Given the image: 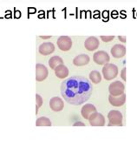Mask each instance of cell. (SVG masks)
Here are the masks:
<instances>
[{
	"instance_id": "obj_1",
	"label": "cell",
	"mask_w": 137,
	"mask_h": 155,
	"mask_svg": "<svg viewBox=\"0 0 137 155\" xmlns=\"http://www.w3.org/2000/svg\"><path fill=\"white\" fill-rule=\"evenodd\" d=\"M60 90L62 98L68 104L80 106L91 97L93 87L88 78L82 76H73L62 82Z\"/></svg>"
},
{
	"instance_id": "obj_2",
	"label": "cell",
	"mask_w": 137,
	"mask_h": 155,
	"mask_svg": "<svg viewBox=\"0 0 137 155\" xmlns=\"http://www.w3.org/2000/svg\"><path fill=\"white\" fill-rule=\"evenodd\" d=\"M102 71H103V78H105L106 80L109 81V80H112L117 77L118 67L114 64L108 63L103 66Z\"/></svg>"
},
{
	"instance_id": "obj_3",
	"label": "cell",
	"mask_w": 137,
	"mask_h": 155,
	"mask_svg": "<svg viewBox=\"0 0 137 155\" xmlns=\"http://www.w3.org/2000/svg\"><path fill=\"white\" fill-rule=\"evenodd\" d=\"M108 119L110 120L109 127H123V114L116 110H111L108 113Z\"/></svg>"
},
{
	"instance_id": "obj_4",
	"label": "cell",
	"mask_w": 137,
	"mask_h": 155,
	"mask_svg": "<svg viewBox=\"0 0 137 155\" xmlns=\"http://www.w3.org/2000/svg\"><path fill=\"white\" fill-rule=\"evenodd\" d=\"M124 90H125V85L121 81H115V82L111 83L109 86L110 95L113 96V97L121 96L122 94L124 93Z\"/></svg>"
},
{
	"instance_id": "obj_5",
	"label": "cell",
	"mask_w": 137,
	"mask_h": 155,
	"mask_svg": "<svg viewBox=\"0 0 137 155\" xmlns=\"http://www.w3.org/2000/svg\"><path fill=\"white\" fill-rule=\"evenodd\" d=\"M93 59H94V62L96 63L99 65H105L106 64H108L110 62V55L104 51H96V53H94L93 55Z\"/></svg>"
},
{
	"instance_id": "obj_6",
	"label": "cell",
	"mask_w": 137,
	"mask_h": 155,
	"mask_svg": "<svg viewBox=\"0 0 137 155\" xmlns=\"http://www.w3.org/2000/svg\"><path fill=\"white\" fill-rule=\"evenodd\" d=\"M49 75V71L43 64H37L36 65V79L38 82H42L46 79Z\"/></svg>"
},
{
	"instance_id": "obj_7",
	"label": "cell",
	"mask_w": 137,
	"mask_h": 155,
	"mask_svg": "<svg viewBox=\"0 0 137 155\" xmlns=\"http://www.w3.org/2000/svg\"><path fill=\"white\" fill-rule=\"evenodd\" d=\"M57 45L62 51H68L72 46V40L68 36H62L57 39Z\"/></svg>"
},
{
	"instance_id": "obj_8",
	"label": "cell",
	"mask_w": 137,
	"mask_h": 155,
	"mask_svg": "<svg viewBox=\"0 0 137 155\" xmlns=\"http://www.w3.org/2000/svg\"><path fill=\"white\" fill-rule=\"evenodd\" d=\"M89 121L92 127H103L105 125V119L102 113H93L89 117Z\"/></svg>"
},
{
	"instance_id": "obj_9",
	"label": "cell",
	"mask_w": 137,
	"mask_h": 155,
	"mask_svg": "<svg viewBox=\"0 0 137 155\" xmlns=\"http://www.w3.org/2000/svg\"><path fill=\"white\" fill-rule=\"evenodd\" d=\"M38 51L42 55H49L55 51V45L51 42H45L41 44V45L38 47Z\"/></svg>"
},
{
	"instance_id": "obj_10",
	"label": "cell",
	"mask_w": 137,
	"mask_h": 155,
	"mask_svg": "<svg viewBox=\"0 0 137 155\" xmlns=\"http://www.w3.org/2000/svg\"><path fill=\"white\" fill-rule=\"evenodd\" d=\"M49 106L54 112H61L64 107V103L61 98L53 97L49 101Z\"/></svg>"
},
{
	"instance_id": "obj_11",
	"label": "cell",
	"mask_w": 137,
	"mask_h": 155,
	"mask_svg": "<svg viewBox=\"0 0 137 155\" xmlns=\"http://www.w3.org/2000/svg\"><path fill=\"white\" fill-rule=\"evenodd\" d=\"M126 54V47L123 45H115L111 48V55L115 58H123Z\"/></svg>"
},
{
	"instance_id": "obj_12",
	"label": "cell",
	"mask_w": 137,
	"mask_h": 155,
	"mask_svg": "<svg viewBox=\"0 0 137 155\" xmlns=\"http://www.w3.org/2000/svg\"><path fill=\"white\" fill-rule=\"evenodd\" d=\"M99 40L96 37H89L88 38L85 42H84V46L86 50H88L89 51H96L99 47Z\"/></svg>"
},
{
	"instance_id": "obj_13",
	"label": "cell",
	"mask_w": 137,
	"mask_h": 155,
	"mask_svg": "<svg viewBox=\"0 0 137 155\" xmlns=\"http://www.w3.org/2000/svg\"><path fill=\"white\" fill-rule=\"evenodd\" d=\"M95 113H97L96 108V106L92 104H86L85 106H82V110H81V114L85 120H89V117Z\"/></svg>"
},
{
	"instance_id": "obj_14",
	"label": "cell",
	"mask_w": 137,
	"mask_h": 155,
	"mask_svg": "<svg viewBox=\"0 0 137 155\" xmlns=\"http://www.w3.org/2000/svg\"><path fill=\"white\" fill-rule=\"evenodd\" d=\"M109 101H110V105L116 107H120L123 106L126 102V94L123 93L121 96H117V97H113L110 95L109 96Z\"/></svg>"
},
{
	"instance_id": "obj_15",
	"label": "cell",
	"mask_w": 137,
	"mask_h": 155,
	"mask_svg": "<svg viewBox=\"0 0 137 155\" xmlns=\"http://www.w3.org/2000/svg\"><path fill=\"white\" fill-rule=\"evenodd\" d=\"M90 61V58L87 54H81L76 56L73 59V64L75 66H83L88 64Z\"/></svg>"
},
{
	"instance_id": "obj_16",
	"label": "cell",
	"mask_w": 137,
	"mask_h": 155,
	"mask_svg": "<svg viewBox=\"0 0 137 155\" xmlns=\"http://www.w3.org/2000/svg\"><path fill=\"white\" fill-rule=\"evenodd\" d=\"M68 72L69 71L67 68V66H65L64 64H61L59 66H57L55 69V74L58 78H66L68 76Z\"/></svg>"
},
{
	"instance_id": "obj_17",
	"label": "cell",
	"mask_w": 137,
	"mask_h": 155,
	"mask_svg": "<svg viewBox=\"0 0 137 155\" xmlns=\"http://www.w3.org/2000/svg\"><path fill=\"white\" fill-rule=\"evenodd\" d=\"M61 64H63V60L61 57L59 56H53L51 57L49 60V65L51 69L55 70L56 68Z\"/></svg>"
},
{
	"instance_id": "obj_18",
	"label": "cell",
	"mask_w": 137,
	"mask_h": 155,
	"mask_svg": "<svg viewBox=\"0 0 137 155\" xmlns=\"http://www.w3.org/2000/svg\"><path fill=\"white\" fill-rule=\"evenodd\" d=\"M89 79L92 83L94 84H98L102 81V76L98 71H92L89 73Z\"/></svg>"
},
{
	"instance_id": "obj_19",
	"label": "cell",
	"mask_w": 137,
	"mask_h": 155,
	"mask_svg": "<svg viewBox=\"0 0 137 155\" xmlns=\"http://www.w3.org/2000/svg\"><path fill=\"white\" fill-rule=\"evenodd\" d=\"M51 125L52 124H51L50 120L46 118V117H40L36 121L37 127H50Z\"/></svg>"
},
{
	"instance_id": "obj_20",
	"label": "cell",
	"mask_w": 137,
	"mask_h": 155,
	"mask_svg": "<svg viewBox=\"0 0 137 155\" xmlns=\"http://www.w3.org/2000/svg\"><path fill=\"white\" fill-rule=\"evenodd\" d=\"M36 104H37V107H36V114L38 113V110L43 105V98L39 94L36 95Z\"/></svg>"
},
{
	"instance_id": "obj_21",
	"label": "cell",
	"mask_w": 137,
	"mask_h": 155,
	"mask_svg": "<svg viewBox=\"0 0 137 155\" xmlns=\"http://www.w3.org/2000/svg\"><path fill=\"white\" fill-rule=\"evenodd\" d=\"M115 38V36H101V39L103 42H110Z\"/></svg>"
},
{
	"instance_id": "obj_22",
	"label": "cell",
	"mask_w": 137,
	"mask_h": 155,
	"mask_svg": "<svg viewBox=\"0 0 137 155\" xmlns=\"http://www.w3.org/2000/svg\"><path fill=\"white\" fill-rule=\"evenodd\" d=\"M121 77L123 79L124 81H126V68L124 67L123 69L122 70V73H121Z\"/></svg>"
},
{
	"instance_id": "obj_23",
	"label": "cell",
	"mask_w": 137,
	"mask_h": 155,
	"mask_svg": "<svg viewBox=\"0 0 137 155\" xmlns=\"http://www.w3.org/2000/svg\"><path fill=\"white\" fill-rule=\"evenodd\" d=\"M118 38H119V40H121L123 43L126 42V37H123V36H119L118 37Z\"/></svg>"
},
{
	"instance_id": "obj_24",
	"label": "cell",
	"mask_w": 137,
	"mask_h": 155,
	"mask_svg": "<svg viewBox=\"0 0 137 155\" xmlns=\"http://www.w3.org/2000/svg\"><path fill=\"white\" fill-rule=\"evenodd\" d=\"M109 12L108 11H105V12H103V17H105V18H107V20H108V17H109Z\"/></svg>"
},
{
	"instance_id": "obj_25",
	"label": "cell",
	"mask_w": 137,
	"mask_h": 155,
	"mask_svg": "<svg viewBox=\"0 0 137 155\" xmlns=\"http://www.w3.org/2000/svg\"><path fill=\"white\" fill-rule=\"evenodd\" d=\"M75 127H77V126H82V127H85V124L84 123H82V122H77V123H75L74 124Z\"/></svg>"
},
{
	"instance_id": "obj_26",
	"label": "cell",
	"mask_w": 137,
	"mask_h": 155,
	"mask_svg": "<svg viewBox=\"0 0 137 155\" xmlns=\"http://www.w3.org/2000/svg\"><path fill=\"white\" fill-rule=\"evenodd\" d=\"M31 12H32V13H35V12H36V9H35V8H30V9H29V13L30 14Z\"/></svg>"
},
{
	"instance_id": "obj_27",
	"label": "cell",
	"mask_w": 137,
	"mask_h": 155,
	"mask_svg": "<svg viewBox=\"0 0 137 155\" xmlns=\"http://www.w3.org/2000/svg\"><path fill=\"white\" fill-rule=\"evenodd\" d=\"M112 17H113L114 18H117V17H118V13H117L116 11H114V12H112Z\"/></svg>"
},
{
	"instance_id": "obj_28",
	"label": "cell",
	"mask_w": 137,
	"mask_h": 155,
	"mask_svg": "<svg viewBox=\"0 0 137 155\" xmlns=\"http://www.w3.org/2000/svg\"><path fill=\"white\" fill-rule=\"evenodd\" d=\"M40 38H43V39H47V38L49 39V38H51V36H41Z\"/></svg>"
},
{
	"instance_id": "obj_29",
	"label": "cell",
	"mask_w": 137,
	"mask_h": 155,
	"mask_svg": "<svg viewBox=\"0 0 137 155\" xmlns=\"http://www.w3.org/2000/svg\"><path fill=\"white\" fill-rule=\"evenodd\" d=\"M15 17H16V18H19V17H21V13L18 12V11H17V12H16V13H15Z\"/></svg>"
}]
</instances>
